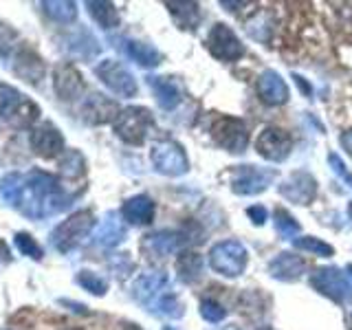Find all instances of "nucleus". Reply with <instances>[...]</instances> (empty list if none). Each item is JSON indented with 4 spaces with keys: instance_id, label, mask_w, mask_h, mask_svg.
I'll return each instance as SVG.
<instances>
[{
    "instance_id": "obj_19",
    "label": "nucleus",
    "mask_w": 352,
    "mask_h": 330,
    "mask_svg": "<svg viewBox=\"0 0 352 330\" xmlns=\"http://www.w3.org/2000/svg\"><path fill=\"white\" fill-rule=\"evenodd\" d=\"M269 275L273 280H280V282H297L304 275L306 271V262L302 256L291 251H282L278 253L267 267Z\"/></svg>"
},
{
    "instance_id": "obj_10",
    "label": "nucleus",
    "mask_w": 352,
    "mask_h": 330,
    "mask_svg": "<svg viewBox=\"0 0 352 330\" xmlns=\"http://www.w3.org/2000/svg\"><path fill=\"white\" fill-rule=\"evenodd\" d=\"M95 75L104 82L108 91H113L119 97H135L139 86L132 71L117 60H104L95 66Z\"/></svg>"
},
{
    "instance_id": "obj_47",
    "label": "nucleus",
    "mask_w": 352,
    "mask_h": 330,
    "mask_svg": "<svg viewBox=\"0 0 352 330\" xmlns=\"http://www.w3.org/2000/svg\"><path fill=\"white\" fill-rule=\"evenodd\" d=\"M350 326H352V315H350Z\"/></svg>"
},
{
    "instance_id": "obj_8",
    "label": "nucleus",
    "mask_w": 352,
    "mask_h": 330,
    "mask_svg": "<svg viewBox=\"0 0 352 330\" xmlns=\"http://www.w3.org/2000/svg\"><path fill=\"white\" fill-rule=\"evenodd\" d=\"M150 159L154 170L163 176H183L190 170V159L183 150L181 143H176L172 139H165V141H157L150 150Z\"/></svg>"
},
{
    "instance_id": "obj_2",
    "label": "nucleus",
    "mask_w": 352,
    "mask_h": 330,
    "mask_svg": "<svg viewBox=\"0 0 352 330\" xmlns=\"http://www.w3.org/2000/svg\"><path fill=\"white\" fill-rule=\"evenodd\" d=\"M40 117V106L14 86L0 84V119L14 128H29Z\"/></svg>"
},
{
    "instance_id": "obj_34",
    "label": "nucleus",
    "mask_w": 352,
    "mask_h": 330,
    "mask_svg": "<svg viewBox=\"0 0 352 330\" xmlns=\"http://www.w3.org/2000/svg\"><path fill=\"white\" fill-rule=\"evenodd\" d=\"M77 284H80L84 291L97 297H104L108 293V282L95 271H80L77 273Z\"/></svg>"
},
{
    "instance_id": "obj_35",
    "label": "nucleus",
    "mask_w": 352,
    "mask_h": 330,
    "mask_svg": "<svg viewBox=\"0 0 352 330\" xmlns=\"http://www.w3.org/2000/svg\"><path fill=\"white\" fill-rule=\"evenodd\" d=\"M20 187H22V174H16V172L7 174L5 179L0 181V198H3L7 205L16 207L18 196H20Z\"/></svg>"
},
{
    "instance_id": "obj_16",
    "label": "nucleus",
    "mask_w": 352,
    "mask_h": 330,
    "mask_svg": "<svg viewBox=\"0 0 352 330\" xmlns=\"http://www.w3.org/2000/svg\"><path fill=\"white\" fill-rule=\"evenodd\" d=\"M183 242L185 238L181 231H157V234H150L141 240V249L152 260H163L168 256H174L176 251H181Z\"/></svg>"
},
{
    "instance_id": "obj_33",
    "label": "nucleus",
    "mask_w": 352,
    "mask_h": 330,
    "mask_svg": "<svg viewBox=\"0 0 352 330\" xmlns=\"http://www.w3.org/2000/svg\"><path fill=\"white\" fill-rule=\"evenodd\" d=\"M273 225H275V229H278V234L284 236V238L300 236V231H302L300 223H297V220L293 218V214H289L282 207H278L273 212Z\"/></svg>"
},
{
    "instance_id": "obj_44",
    "label": "nucleus",
    "mask_w": 352,
    "mask_h": 330,
    "mask_svg": "<svg viewBox=\"0 0 352 330\" xmlns=\"http://www.w3.org/2000/svg\"><path fill=\"white\" fill-rule=\"evenodd\" d=\"M163 330H176V328H172V326H163Z\"/></svg>"
},
{
    "instance_id": "obj_43",
    "label": "nucleus",
    "mask_w": 352,
    "mask_h": 330,
    "mask_svg": "<svg viewBox=\"0 0 352 330\" xmlns=\"http://www.w3.org/2000/svg\"><path fill=\"white\" fill-rule=\"evenodd\" d=\"M348 273H350V278H352V264H348V269H346Z\"/></svg>"
},
{
    "instance_id": "obj_30",
    "label": "nucleus",
    "mask_w": 352,
    "mask_h": 330,
    "mask_svg": "<svg viewBox=\"0 0 352 330\" xmlns=\"http://www.w3.org/2000/svg\"><path fill=\"white\" fill-rule=\"evenodd\" d=\"M42 7L53 20L62 22V25H71L77 18V5L71 0H47V3H42Z\"/></svg>"
},
{
    "instance_id": "obj_18",
    "label": "nucleus",
    "mask_w": 352,
    "mask_h": 330,
    "mask_svg": "<svg viewBox=\"0 0 352 330\" xmlns=\"http://www.w3.org/2000/svg\"><path fill=\"white\" fill-rule=\"evenodd\" d=\"M53 88L60 99H64V102H73V99H77L86 91V84H84L82 73L77 71L73 64H62L55 69Z\"/></svg>"
},
{
    "instance_id": "obj_13",
    "label": "nucleus",
    "mask_w": 352,
    "mask_h": 330,
    "mask_svg": "<svg viewBox=\"0 0 352 330\" xmlns=\"http://www.w3.org/2000/svg\"><path fill=\"white\" fill-rule=\"evenodd\" d=\"M280 194L293 205H311L317 196V179L311 172L297 170L280 183Z\"/></svg>"
},
{
    "instance_id": "obj_12",
    "label": "nucleus",
    "mask_w": 352,
    "mask_h": 330,
    "mask_svg": "<svg viewBox=\"0 0 352 330\" xmlns=\"http://www.w3.org/2000/svg\"><path fill=\"white\" fill-rule=\"evenodd\" d=\"M256 150L262 159H267L271 163H282L289 159V154L293 150V139L286 130L278 126H267L256 139Z\"/></svg>"
},
{
    "instance_id": "obj_48",
    "label": "nucleus",
    "mask_w": 352,
    "mask_h": 330,
    "mask_svg": "<svg viewBox=\"0 0 352 330\" xmlns=\"http://www.w3.org/2000/svg\"><path fill=\"white\" fill-rule=\"evenodd\" d=\"M269 330H271V328H269Z\"/></svg>"
},
{
    "instance_id": "obj_26",
    "label": "nucleus",
    "mask_w": 352,
    "mask_h": 330,
    "mask_svg": "<svg viewBox=\"0 0 352 330\" xmlns=\"http://www.w3.org/2000/svg\"><path fill=\"white\" fill-rule=\"evenodd\" d=\"M203 269L205 262L203 256L196 251H181L179 260H176V273H179V280L185 284H194L203 278Z\"/></svg>"
},
{
    "instance_id": "obj_46",
    "label": "nucleus",
    "mask_w": 352,
    "mask_h": 330,
    "mask_svg": "<svg viewBox=\"0 0 352 330\" xmlns=\"http://www.w3.org/2000/svg\"><path fill=\"white\" fill-rule=\"evenodd\" d=\"M71 330H82V328H71Z\"/></svg>"
},
{
    "instance_id": "obj_32",
    "label": "nucleus",
    "mask_w": 352,
    "mask_h": 330,
    "mask_svg": "<svg viewBox=\"0 0 352 330\" xmlns=\"http://www.w3.org/2000/svg\"><path fill=\"white\" fill-rule=\"evenodd\" d=\"M152 313H157L161 317H170V319H181L185 315V306H183V302L179 300V297L168 291L157 304H154Z\"/></svg>"
},
{
    "instance_id": "obj_21",
    "label": "nucleus",
    "mask_w": 352,
    "mask_h": 330,
    "mask_svg": "<svg viewBox=\"0 0 352 330\" xmlns=\"http://www.w3.org/2000/svg\"><path fill=\"white\" fill-rule=\"evenodd\" d=\"M148 84L152 88L154 97L163 110H174L181 104L183 99V84L176 80V77H168V75H152L148 77Z\"/></svg>"
},
{
    "instance_id": "obj_22",
    "label": "nucleus",
    "mask_w": 352,
    "mask_h": 330,
    "mask_svg": "<svg viewBox=\"0 0 352 330\" xmlns=\"http://www.w3.org/2000/svg\"><path fill=\"white\" fill-rule=\"evenodd\" d=\"M154 214H157V205H154V201L146 194L132 196L121 205V216H124V220L130 225H137V227L150 225L154 220Z\"/></svg>"
},
{
    "instance_id": "obj_24",
    "label": "nucleus",
    "mask_w": 352,
    "mask_h": 330,
    "mask_svg": "<svg viewBox=\"0 0 352 330\" xmlns=\"http://www.w3.org/2000/svg\"><path fill=\"white\" fill-rule=\"evenodd\" d=\"M124 51L126 55L137 62L139 66H143V69H154V66H159L163 62V55L159 53L157 47H152V44L148 42H141V40H124Z\"/></svg>"
},
{
    "instance_id": "obj_7",
    "label": "nucleus",
    "mask_w": 352,
    "mask_h": 330,
    "mask_svg": "<svg viewBox=\"0 0 352 330\" xmlns=\"http://www.w3.org/2000/svg\"><path fill=\"white\" fill-rule=\"evenodd\" d=\"M278 179V170L260 165H238L231 170V192L238 196H258Z\"/></svg>"
},
{
    "instance_id": "obj_42",
    "label": "nucleus",
    "mask_w": 352,
    "mask_h": 330,
    "mask_svg": "<svg viewBox=\"0 0 352 330\" xmlns=\"http://www.w3.org/2000/svg\"><path fill=\"white\" fill-rule=\"evenodd\" d=\"M225 330H242V328H238V326H227Z\"/></svg>"
},
{
    "instance_id": "obj_20",
    "label": "nucleus",
    "mask_w": 352,
    "mask_h": 330,
    "mask_svg": "<svg viewBox=\"0 0 352 330\" xmlns=\"http://www.w3.org/2000/svg\"><path fill=\"white\" fill-rule=\"evenodd\" d=\"M256 91L267 106H282L289 102V86L282 80V75L275 71H264L258 77Z\"/></svg>"
},
{
    "instance_id": "obj_4",
    "label": "nucleus",
    "mask_w": 352,
    "mask_h": 330,
    "mask_svg": "<svg viewBox=\"0 0 352 330\" xmlns=\"http://www.w3.org/2000/svg\"><path fill=\"white\" fill-rule=\"evenodd\" d=\"M249 264V251L238 240H223L209 249V267L223 278H240Z\"/></svg>"
},
{
    "instance_id": "obj_37",
    "label": "nucleus",
    "mask_w": 352,
    "mask_h": 330,
    "mask_svg": "<svg viewBox=\"0 0 352 330\" xmlns=\"http://www.w3.org/2000/svg\"><path fill=\"white\" fill-rule=\"evenodd\" d=\"M14 242H16V247L22 256H27L31 260H42V249L36 242V238H31L29 234H25V231H18V234L14 236Z\"/></svg>"
},
{
    "instance_id": "obj_6",
    "label": "nucleus",
    "mask_w": 352,
    "mask_h": 330,
    "mask_svg": "<svg viewBox=\"0 0 352 330\" xmlns=\"http://www.w3.org/2000/svg\"><path fill=\"white\" fill-rule=\"evenodd\" d=\"M115 135L130 143V146H141L143 141L148 139L150 130L154 126V117L148 108L143 106H128L119 113L115 119Z\"/></svg>"
},
{
    "instance_id": "obj_17",
    "label": "nucleus",
    "mask_w": 352,
    "mask_h": 330,
    "mask_svg": "<svg viewBox=\"0 0 352 330\" xmlns=\"http://www.w3.org/2000/svg\"><path fill=\"white\" fill-rule=\"evenodd\" d=\"M119 113L121 110H119L117 102L108 99L102 93H91L82 104V115L88 124H93V126H102V124H108V121H113L115 124Z\"/></svg>"
},
{
    "instance_id": "obj_36",
    "label": "nucleus",
    "mask_w": 352,
    "mask_h": 330,
    "mask_svg": "<svg viewBox=\"0 0 352 330\" xmlns=\"http://www.w3.org/2000/svg\"><path fill=\"white\" fill-rule=\"evenodd\" d=\"M198 311H201L203 319H207L209 324H218V322H223V319L227 317V308L220 302L212 300V297H203L201 308H198Z\"/></svg>"
},
{
    "instance_id": "obj_29",
    "label": "nucleus",
    "mask_w": 352,
    "mask_h": 330,
    "mask_svg": "<svg viewBox=\"0 0 352 330\" xmlns=\"http://www.w3.org/2000/svg\"><path fill=\"white\" fill-rule=\"evenodd\" d=\"M60 174L69 181H75V179H80V176H84L86 174V159L82 157V152H77V150L66 152L60 159Z\"/></svg>"
},
{
    "instance_id": "obj_5",
    "label": "nucleus",
    "mask_w": 352,
    "mask_h": 330,
    "mask_svg": "<svg viewBox=\"0 0 352 330\" xmlns=\"http://www.w3.org/2000/svg\"><path fill=\"white\" fill-rule=\"evenodd\" d=\"M313 289L328 297L330 302H335L339 306H348L352 304V282L348 280V275L337 269V267H322L315 269L308 278Z\"/></svg>"
},
{
    "instance_id": "obj_25",
    "label": "nucleus",
    "mask_w": 352,
    "mask_h": 330,
    "mask_svg": "<svg viewBox=\"0 0 352 330\" xmlns=\"http://www.w3.org/2000/svg\"><path fill=\"white\" fill-rule=\"evenodd\" d=\"M14 73L18 77H22L29 84H38L44 77V64L40 60V55H36L33 51L25 49L16 55V64H14Z\"/></svg>"
},
{
    "instance_id": "obj_45",
    "label": "nucleus",
    "mask_w": 352,
    "mask_h": 330,
    "mask_svg": "<svg viewBox=\"0 0 352 330\" xmlns=\"http://www.w3.org/2000/svg\"><path fill=\"white\" fill-rule=\"evenodd\" d=\"M348 214H350V216H352V203H350V205H348Z\"/></svg>"
},
{
    "instance_id": "obj_41",
    "label": "nucleus",
    "mask_w": 352,
    "mask_h": 330,
    "mask_svg": "<svg viewBox=\"0 0 352 330\" xmlns=\"http://www.w3.org/2000/svg\"><path fill=\"white\" fill-rule=\"evenodd\" d=\"M293 80L297 82V86H300V91H302V93H306L308 97L313 95V88H311V84H308V82L304 80L302 75H293Z\"/></svg>"
},
{
    "instance_id": "obj_9",
    "label": "nucleus",
    "mask_w": 352,
    "mask_h": 330,
    "mask_svg": "<svg viewBox=\"0 0 352 330\" xmlns=\"http://www.w3.org/2000/svg\"><path fill=\"white\" fill-rule=\"evenodd\" d=\"M212 139L218 148L242 154L249 148V132L245 121L238 117H218L212 124Z\"/></svg>"
},
{
    "instance_id": "obj_23",
    "label": "nucleus",
    "mask_w": 352,
    "mask_h": 330,
    "mask_svg": "<svg viewBox=\"0 0 352 330\" xmlns=\"http://www.w3.org/2000/svg\"><path fill=\"white\" fill-rule=\"evenodd\" d=\"M126 240V225L117 214H108L93 234V242L102 249H113Z\"/></svg>"
},
{
    "instance_id": "obj_28",
    "label": "nucleus",
    "mask_w": 352,
    "mask_h": 330,
    "mask_svg": "<svg viewBox=\"0 0 352 330\" xmlns=\"http://www.w3.org/2000/svg\"><path fill=\"white\" fill-rule=\"evenodd\" d=\"M86 9L91 18L97 22L102 29H115L119 27V11L113 3H102V0H91V3H86Z\"/></svg>"
},
{
    "instance_id": "obj_1",
    "label": "nucleus",
    "mask_w": 352,
    "mask_h": 330,
    "mask_svg": "<svg viewBox=\"0 0 352 330\" xmlns=\"http://www.w3.org/2000/svg\"><path fill=\"white\" fill-rule=\"evenodd\" d=\"M71 198L64 194L60 181L55 176L42 172V170H31L22 174V187L16 209H20L27 218L42 220L64 212L69 207Z\"/></svg>"
},
{
    "instance_id": "obj_3",
    "label": "nucleus",
    "mask_w": 352,
    "mask_h": 330,
    "mask_svg": "<svg viewBox=\"0 0 352 330\" xmlns=\"http://www.w3.org/2000/svg\"><path fill=\"white\" fill-rule=\"evenodd\" d=\"M95 227V218L88 209H82V212L71 214L66 220L53 229L51 234V245L58 249L60 253H69L73 249H77L82 242L91 236V231Z\"/></svg>"
},
{
    "instance_id": "obj_11",
    "label": "nucleus",
    "mask_w": 352,
    "mask_h": 330,
    "mask_svg": "<svg viewBox=\"0 0 352 330\" xmlns=\"http://www.w3.org/2000/svg\"><path fill=\"white\" fill-rule=\"evenodd\" d=\"M207 49L220 62H236L245 55V44L234 33V29L227 27L225 22H216L207 36Z\"/></svg>"
},
{
    "instance_id": "obj_39",
    "label": "nucleus",
    "mask_w": 352,
    "mask_h": 330,
    "mask_svg": "<svg viewBox=\"0 0 352 330\" xmlns=\"http://www.w3.org/2000/svg\"><path fill=\"white\" fill-rule=\"evenodd\" d=\"M247 216L251 218V223L256 225V227H262V225L269 220L267 207H262V205H253V207H249V209H247Z\"/></svg>"
},
{
    "instance_id": "obj_38",
    "label": "nucleus",
    "mask_w": 352,
    "mask_h": 330,
    "mask_svg": "<svg viewBox=\"0 0 352 330\" xmlns=\"http://www.w3.org/2000/svg\"><path fill=\"white\" fill-rule=\"evenodd\" d=\"M328 163H330V168H333V172H335V174L339 176V179L344 181V183L350 187V190H352V174H350V170L346 168V163L341 161L339 154L330 152V154H328Z\"/></svg>"
},
{
    "instance_id": "obj_14",
    "label": "nucleus",
    "mask_w": 352,
    "mask_h": 330,
    "mask_svg": "<svg viewBox=\"0 0 352 330\" xmlns=\"http://www.w3.org/2000/svg\"><path fill=\"white\" fill-rule=\"evenodd\" d=\"M168 284H170L168 273H163V271L143 273L135 280V284H132V297H135L141 306H146L152 311L154 304L168 293Z\"/></svg>"
},
{
    "instance_id": "obj_31",
    "label": "nucleus",
    "mask_w": 352,
    "mask_h": 330,
    "mask_svg": "<svg viewBox=\"0 0 352 330\" xmlns=\"http://www.w3.org/2000/svg\"><path fill=\"white\" fill-rule=\"evenodd\" d=\"M293 245L295 249L306 251V253H313V256H322V258H330L335 256V249L324 242L322 238H315V236H300V238H293Z\"/></svg>"
},
{
    "instance_id": "obj_27",
    "label": "nucleus",
    "mask_w": 352,
    "mask_h": 330,
    "mask_svg": "<svg viewBox=\"0 0 352 330\" xmlns=\"http://www.w3.org/2000/svg\"><path fill=\"white\" fill-rule=\"evenodd\" d=\"M170 16L181 29H194L201 20V5L198 3H174V0H165Z\"/></svg>"
},
{
    "instance_id": "obj_15",
    "label": "nucleus",
    "mask_w": 352,
    "mask_h": 330,
    "mask_svg": "<svg viewBox=\"0 0 352 330\" xmlns=\"http://www.w3.org/2000/svg\"><path fill=\"white\" fill-rule=\"evenodd\" d=\"M31 150L42 159H55L64 152V137L53 124H40L29 135Z\"/></svg>"
},
{
    "instance_id": "obj_40",
    "label": "nucleus",
    "mask_w": 352,
    "mask_h": 330,
    "mask_svg": "<svg viewBox=\"0 0 352 330\" xmlns=\"http://www.w3.org/2000/svg\"><path fill=\"white\" fill-rule=\"evenodd\" d=\"M341 146H344V150L350 154V159H352V128L341 135Z\"/></svg>"
}]
</instances>
